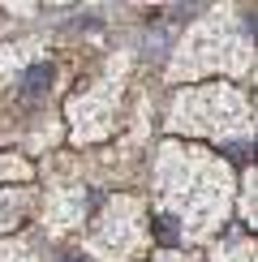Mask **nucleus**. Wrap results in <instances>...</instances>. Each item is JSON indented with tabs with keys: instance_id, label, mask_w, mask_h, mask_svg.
<instances>
[{
	"instance_id": "1",
	"label": "nucleus",
	"mask_w": 258,
	"mask_h": 262,
	"mask_svg": "<svg viewBox=\"0 0 258 262\" xmlns=\"http://www.w3.org/2000/svg\"><path fill=\"white\" fill-rule=\"evenodd\" d=\"M52 78H56V69H52L48 60L30 64V69L22 73V95H26V99H43V95H48V86H52Z\"/></svg>"
},
{
	"instance_id": "2",
	"label": "nucleus",
	"mask_w": 258,
	"mask_h": 262,
	"mask_svg": "<svg viewBox=\"0 0 258 262\" xmlns=\"http://www.w3.org/2000/svg\"><path fill=\"white\" fill-rule=\"evenodd\" d=\"M22 211H26V193H13V198H0V228L17 224Z\"/></svg>"
},
{
	"instance_id": "3",
	"label": "nucleus",
	"mask_w": 258,
	"mask_h": 262,
	"mask_svg": "<svg viewBox=\"0 0 258 262\" xmlns=\"http://www.w3.org/2000/svg\"><path fill=\"white\" fill-rule=\"evenodd\" d=\"M155 236L164 245H177L181 241V228H177V220H172V215H155Z\"/></svg>"
}]
</instances>
